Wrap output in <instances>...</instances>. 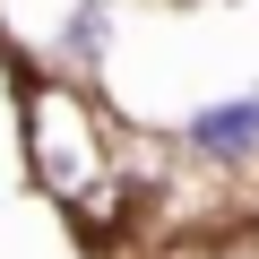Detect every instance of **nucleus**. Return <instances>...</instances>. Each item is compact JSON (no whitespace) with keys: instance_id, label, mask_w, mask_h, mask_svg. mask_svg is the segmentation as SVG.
<instances>
[{"instance_id":"f257e3e1","label":"nucleus","mask_w":259,"mask_h":259,"mask_svg":"<svg viewBox=\"0 0 259 259\" xmlns=\"http://www.w3.org/2000/svg\"><path fill=\"white\" fill-rule=\"evenodd\" d=\"M173 156L199 164V173H259V87H233V95H207L173 121Z\"/></svg>"},{"instance_id":"f03ea898","label":"nucleus","mask_w":259,"mask_h":259,"mask_svg":"<svg viewBox=\"0 0 259 259\" xmlns=\"http://www.w3.org/2000/svg\"><path fill=\"white\" fill-rule=\"evenodd\" d=\"M112 44H121V0H69L52 18V35H44V69H61L69 87H87L112 61Z\"/></svg>"}]
</instances>
